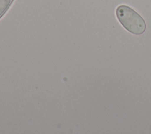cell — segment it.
<instances>
[{"mask_svg":"<svg viewBox=\"0 0 151 134\" xmlns=\"http://www.w3.org/2000/svg\"><path fill=\"white\" fill-rule=\"evenodd\" d=\"M12 0H0V18L4 14Z\"/></svg>","mask_w":151,"mask_h":134,"instance_id":"obj_2","label":"cell"},{"mask_svg":"<svg viewBox=\"0 0 151 134\" xmlns=\"http://www.w3.org/2000/svg\"><path fill=\"white\" fill-rule=\"evenodd\" d=\"M116 15L120 24L129 32L140 35L145 31L146 25L144 19L131 7L119 5L116 8Z\"/></svg>","mask_w":151,"mask_h":134,"instance_id":"obj_1","label":"cell"}]
</instances>
